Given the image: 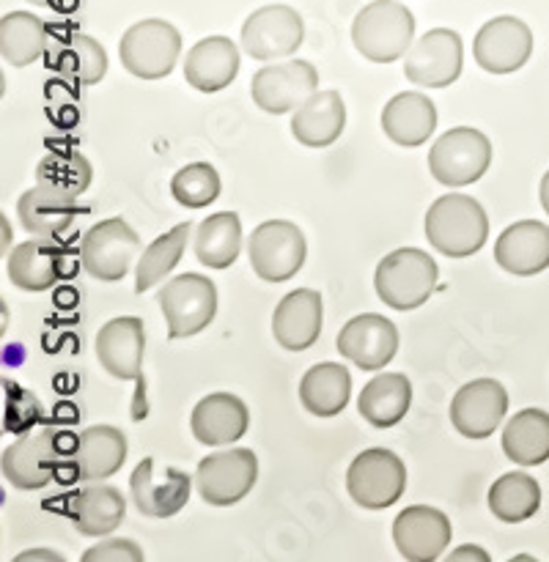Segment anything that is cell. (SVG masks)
<instances>
[{
	"label": "cell",
	"mask_w": 549,
	"mask_h": 562,
	"mask_svg": "<svg viewBox=\"0 0 549 562\" xmlns=\"http://www.w3.org/2000/svg\"><path fill=\"white\" fill-rule=\"evenodd\" d=\"M426 239L437 252L448 258H470L486 245L489 217L481 203L461 192L437 198L428 206Z\"/></svg>",
	"instance_id": "6da1fadb"
},
{
	"label": "cell",
	"mask_w": 549,
	"mask_h": 562,
	"mask_svg": "<svg viewBox=\"0 0 549 562\" xmlns=\"http://www.w3.org/2000/svg\"><path fill=\"white\" fill-rule=\"evenodd\" d=\"M415 38V16L399 0H373L357 11L351 22V42L362 58L373 64H393L404 58Z\"/></svg>",
	"instance_id": "7a4b0ae2"
},
{
	"label": "cell",
	"mask_w": 549,
	"mask_h": 562,
	"mask_svg": "<svg viewBox=\"0 0 549 562\" xmlns=\"http://www.w3.org/2000/svg\"><path fill=\"white\" fill-rule=\"evenodd\" d=\"M437 261L417 247H399L377 263L373 289L377 296L393 311H415L426 305L437 289Z\"/></svg>",
	"instance_id": "3957f363"
},
{
	"label": "cell",
	"mask_w": 549,
	"mask_h": 562,
	"mask_svg": "<svg viewBox=\"0 0 549 562\" xmlns=\"http://www.w3.org/2000/svg\"><path fill=\"white\" fill-rule=\"evenodd\" d=\"M159 311L168 324V338L181 340L203 333L217 313V285L206 274L187 272L168 280L157 294Z\"/></svg>",
	"instance_id": "277c9868"
},
{
	"label": "cell",
	"mask_w": 549,
	"mask_h": 562,
	"mask_svg": "<svg viewBox=\"0 0 549 562\" xmlns=\"http://www.w3.org/2000/svg\"><path fill=\"white\" fill-rule=\"evenodd\" d=\"M181 55V33L165 20H141L119 42L121 66L137 80H163Z\"/></svg>",
	"instance_id": "5b68a950"
},
{
	"label": "cell",
	"mask_w": 549,
	"mask_h": 562,
	"mask_svg": "<svg viewBox=\"0 0 549 562\" xmlns=\"http://www.w3.org/2000/svg\"><path fill=\"white\" fill-rule=\"evenodd\" d=\"M492 165V143L472 126H456L439 135L428 151V170L442 187L475 184Z\"/></svg>",
	"instance_id": "8992f818"
},
{
	"label": "cell",
	"mask_w": 549,
	"mask_h": 562,
	"mask_svg": "<svg viewBox=\"0 0 549 562\" xmlns=\"http://www.w3.org/2000/svg\"><path fill=\"white\" fill-rule=\"evenodd\" d=\"M346 492L360 508L384 510L406 492V467L393 450L368 448L346 470Z\"/></svg>",
	"instance_id": "52a82bcc"
},
{
	"label": "cell",
	"mask_w": 549,
	"mask_h": 562,
	"mask_svg": "<svg viewBox=\"0 0 549 562\" xmlns=\"http://www.w3.org/2000/svg\"><path fill=\"white\" fill-rule=\"evenodd\" d=\"M253 272L267 283H285L302 269L307 256V245L302 231L289 220H267L253 228L247 239Z\"/></svg>",
	"instance_id": "ba28073f"
},
{
	"label": "cell",
	"mask_w": 549,
	"mask_h": 562,
	"mask_svg": "<svg viewBox=\"0 0 549 562\" xmlns=\"http://www.w3.org/2000/svg\"><path fill=\"white\" fill-rule=\"evenodd\" d=\"M258 481V459L247 448L220 450L201 459L195 470V488L214 508H228L245 499Z\"/></svg>",
	"instance_id": "9c48e42d"
},
{
	"label": "cell",
	"mask_w": 549,
	"mask_h": 562,
	"mask_svg": "<svg viewBox=\"0 0 549 562\" xmlns=\"http://www.w3.org/2000/svg\"><path fill=\"white\" fill-rule=\"evenodd\" d=\"M141 250V239L121 217L102 220L80 241V263L91 278L115 283L130 274L132 261Z\"/></svg>",
	"instance_id": "30bf717a"
},
{
	"label": "cell",
	"mask_w": 549,
	"mask_h": 562,
	"mask_svg": "<svg viewBox=\"0 0 549 562\" xmlns=\"http://www.w3.org/2000/svg\"><path fill=\"white\" fill-rule=\"evenodd\" d=\"M464 66V44L450 27H432L404 55L406 80L421 88H448Z\"/></svg>",
	"instance_id": "8fae6325"
},
{
	"label": "cell",
	"mask_w": 549,
	"mask_h": 562,
	"mask_svg": "<svg viewBox=\"0 0 549 562\" xmlns=\"http://www.w3.org/2000/svg\"><path fill=\"white\" fill-rule=\"evenodd\" d=\"M318 91V71L307 60H283L269 64L253 75L250 97L264 113L285 115L294 113L302 102Z\"/></svg>",
	"instance_id": "7c38bea8"
},
{
	"label": "cell",
	"mask_w": 549,
	"mask_h": 562,
	"mask_svg": "<svg viewBox=\"0 0 549 562\" xmlns=\"http://www.w3.org/2000/svg\"><path fill=\"white\" fill-rule=\"evenodd\" d=\"M302 38H305L302 16L285 3L261 5L242 25V47L256 60L289 58L300 49Z\"/></svg>",
	"instance_id": "4fadbf2b"
},
{
	"label": "cell",
	"mask_w": 549,
	"mask_h": 562,
	"mask_svg": "<svg viewBox=\"0 0 549 562\" xmlns=\"http://www.w3.org/2000/svg\"><path fill=\"white\" fill-rule=\"evenodd\" d=\"M58 434L53 426L25 431L3 450V477L20 492H38L58 472Z\"/></svg>",
	"instance_id": "5bb4252c"
},
{
	"label": "cell",
	"mask_w": 549,
	"mask_h": 562,
	"mask_svg": "<svg viewBox=\"0 0 549 562\" xmlns=\"http://www.w3.org/2000/svg\"><path fill=\"white\" fill-rule=\"evenodd\" d=\"M130 494L135 508L148 519H170L190 503L192 481L176 467L157 470V461L143 459L130 475Z\"/></svg>",
	"instance_id": "9a60e30c"
},
{
	"label": "cell",
	"mask_w": 549,
	"mask_h": 562,
	"mask_svg": "<svg viewBox=\"0 0 549 562\" xmlns=\"http://www.w3.org/2000/svg\"><path fill=\"white\" fill-rule=\"evenodd\" d=\"M472 55L489 75H511L530 60L533 31L516 16H494L475 33Z\"/></svg>",
	"instance_id": "2e32d148"
},
{
	"label": "cell",
	"mask_w": 549,
	"mask_h": 562,
	"mask_svg": "<svg viewBox=\"0 0 549 562\" xmlns=\"http://www.w3.org/2000/svg\"><path fill=\"white\" fill-rule=\"evenodd\" d=\"M335 349L362 371H382L399 351V329L379 313H362L340 327Z\"/></svg>",
	"instance_id": "e0dca14e"
},
{
	"label": "cell",
	"mask_w": 549,
	"mask_h": 562,
	"mask_svg": "<svg viewBox=\"0 0 549 562\" xmlns=\"http://www.w3.org/2000/svg\"><path fill=\"white\" fill-rule=\"evenodd\" d=\"M450 519L428 505H410L393 521V543L406 562H434L450 547Z\"/></svg>",
	"instance_id": "ac0fdd59"
},
{
	"label": "cell",
	"mask_w": 549,
	"mask_h": 562,
	"mask_svg": "<svg viewBox=\"0 0 549 562\" xmlns=\"http://www.w3.org/2000/svg\"><path fill=\"white\" fill-rule=\"evenodd\" d=\"M508 412V393L494 379H475L450 401V426L467 439L492 437Z\"/></svg>",
	"instance_id": "d6986e66"
},
{
	"label": "cell",
	"mask_w": 549,
	"mask_h": 562,
	"mask_svg": "<svg viewBox=\"0 0 549 562\" xmlns=\"http://www.w3.org/2000/svg\"><path fill=\"white\" fill-rule=\"evenodd\" d=\"M97 360L119 382H141L146 329L137 316H121L104 324L97 333Z\"/></svg>",
	"instance_id": "ffe728a7"
},
{
	"label": "cell",
	"mask_w": 549,
	"mask_h": 562,
	"mask_svg": "<svg viewBox=\"0 0 549 562\" xmlns=\"http://www.w3.org/2000/svg\"><path fill=\"white\" fill-rule=\"evenodd\" d=\"M250 426V412L239 395L212 393L201 398L192 409L190 431L206 448H225L239 442Z\"/></svg>",
	"instance_id": "44dd1931"
},
{
	"label": "cell",
	"mask_w": 549,
	"mask_h": 562,
	"mask_svg": "<svg viewBox=\"0 0 549 562\" xmlns=\"http://www.w3.org/2000/svg\"><path fill=\"white\" fill-rule=\"evenodd\" d=\"M494 261L503 272L533 278L549 267V228L538 220L508 225L494 241Z\"/></svg>",
	"instance_id": "7402d4cb"
},
{
	"label": "cell",
	"mask_w": 549,
	"mask_h": 562,
	"mask_svg": "<svg viewBox=\"0 0 549 562\" xmlns=\"http://www.w3.org/2000/svg\"><path fill=\"white\" fill-rule=\"evenodd\" d=\"M16 217L27 234L42 236V239H60L77 217V195L38 181L36 187L20 195Z\"/></svg>",
	"instance_id": "603a6c76"
},
{
	"label": "cell",
	"mask_w": 549,
	"mask_h": 562,
	"mask_svg": "<svg viewBox=\"0 0 549 562\" xmlns=\"http://www.w3.org/2000/svg\"><path fill=\"white\" fill-rule=\"evenodd\" d=\"M324 305L322 294L313 289L289 291L278 302L272 316V335L285 351H305L322 335Z\"/></svg>",
	"instance_id": "cb8c5ba5"
},
{
	"label": "cell",
	"mask_w": 549,
	"mask_h": 562,
	"mask_svg": "<svg viewBox=\"0 0 549 562\" xmlns=\"http://www.w3.org/2000/svg\"><path fill=\"white\" fill-rule=\"evenodd\" d=\"M239 75V49L228 36H206L184 58V80L201 93H217Z\"/></svg>",
	"instance_id": "d4e9b609"
},
{
	"label": "cell",
	"mask_w": 549,
	"mask_h": 562,
	"mask_svg": "<svg viewBox=\"0 0 549 562\" xmlns=\"http://www.w3.org/2000/svg\"><path fill=\"white\" fill-rule=\"evenodd\" d=\"M5 274L11 285L27 294L53 289L66 274L64 250L58 245H49V239H42V236L22 241L5 258Z\"/></svg>",
	"instance_id": "484cf974"
},
{
	"label": "cell",
	"mask_w": 549,
	"mask_h": 562,
	"mask_svg": "<svg viewBox=\"0 0 549 562\" xmlns=\"http://www.w3.org/2000/svg\"><path fill=\"white\" fill-rule=\"evenodd\" d=\"M382 130L395 146H423L437 130V108L421 91H401L384 104Z\"/></svg>",
	"instance_id": "4316f807"
},
{
	"label": "cell",
	"mask_w": 549,
	"mask_h": 562,
	"mask_svg": "<svg viewBox=\"0 0 549 562\" xmlns=\"http://www.w3.org/2000/svg\"><path fill=\"white\" fill-rule=\"evenodd\" d=\"M346 130V104L338 91H316L291 115V135L307 148L333 146Z\"/></svg>",
	"instance_id": "83f0119b"
},
{
	"label": "cell",
	"mask_w": 549,
	"mask_h": 562,
	"mask_svg": "<svg viewBox=\"0 0 549 562\" xmlns=\"http://www.w3.org/2000/svg\"><path fill=\"white\" fill-rule=\"evenodd\" d=\"M126 437L115 426H91L75 442V475L80 481H104L126 461Z\"/></svg>",
	"instance_id": "f1b7e54d"
},
{
	"label": "cell",
	"mask_w": 549,
	"mask_h": 562,
	"mask_svg": "<svg viewBox=\"0 0 549 562\" xmlns=\"http://www.w3.org/2000/svg\"><path fill=\"white\" fill-rule=\"evenodd\" d=\"M412 406V382L404 373H379L362 387L357 412L373 428H393Z\"/></svg>",
	"instance_id": "f546056e"
},
{
	"label": "cell",
	"mask_w": 549,
	"mask_h": 562,
	"mask_svg": "<svg viewBox=\"0 0 549 562\" xmlns=\"http://www.w3.org/2000/svg\"><path fill=\"white\" fill-rule=\"evenodd\" d=\"M126 519V499L115 486H88L71 503V525L80 536H113Z\"/></svg>",
	"instance_id": "4dcf8cb0"
},
{
	"label": "cell",
	"mask_w": 549,
	"mask_h": 562,
	"mask_svg": "<svg viewBox=\"0 0 549 562\" xmlns=\"http://www.w3.org/2000/svg\"><path fill=\"white\" fill-rule=\"evenodd\" d=\"M351 395V376L340 362H318L302 376L300 404L313 417H335L346 409Z\"/></svg>",
	"instance_id": "1f68e13d"
},
{
	"label": "cell",
	"mask_w": 549,
	"mask_h": 562,
	"mask_svg": "<svg viewBox=\"0 0 549 562\" xmlns=\"http://www.w3.org/2000/svg\"><path fill=\"white\" fill-rule=\"evenodd\" d=\"M503 453L516 467H538L549 461V415L544 409H522L503 426Z\"/></svg>",
	"instance_id": "d6a6232c"
},
{
	"label": "cell",
	"mask_w": 549,
	"mask_h": 562,
	"mask_svg": "<svg viewBox=\"0 0 549 562\" xmlns=\"http://www.w3.org/2000/svg\"><path fill=\"white\" fill-rule=\"evenodd\" d=\"M192 250L206 269H228L242 250L239 214L220 212L203 220L192 236Z\"/></svg>",
	"instance_id": "836d02e7"
},
{
	"label": "cell",
	"mask_w": 549,
	"mask_h": 562,
	"mask_svg": "<svg viewBox=\"0 0 549 562\" xmlns=\"http://www.w3.org/2000/svg\"><path fill=\"white\" fill-rule=\"evenodd\" d=\"M541 508V486L527 472H508L489 488V510L505 525L533 519Z\"/></svg>",
	"instance_id": "e575fe53"
},
{
	"label": "cell",
	"mask_w": 549,
	"mask_h": 562,
	"mask_svg": "<svg viewBox=\"0 0 549 562\" xmlns=\"http://www.w3.org/2000/svg\"><path fill=\"white\" fill-rule=\"evenodd\" d=\"M47 49V25L31 11H11L0 20V55L9 66H31Z\"/></svg>",
	"instance_id": "d590c367"
},
{
	"label": "cell",
	"mask_w": 549,
	"mask_h": 562,
	"mask_svg": "<svg viewBox=\"0 0 549 562\" xmlns=\"http://www.w3.org/2000/svg\"><path fill=\"white\" fill-rule=\"evenodd\" d=\"M192 223H179L170 231H165L163 236L152 241V245L143 250L141 261L135 269V291L137 294H146L148 289L163 283L176 267H179L181 256L187 250V239H190Z\"/></svg>",
	"instance_id": "8d00e7d4"
},
{
	"label": "cell",
	"mask_w": 549,
	"mask_h": 562,
	"mask_svg": "<svg viewBox=\"0 0 549 562\" xmlns=\"http://www.w3.org/2000/svg\"><path fill=\"white\" fill-rule=\"evenodd\" d=\"M53 66L77 86H97L108 75V53L93 36L75 33Z\"/></svg>",
	"instance_id": "74e56055"
},
{
	"label": "cell",
	"mask_w": 549,
	"mask_h": 562,
	"mask_svg": "<svg viewBox=\"0 0 549 562\" xmlns=\"http://www.w3.org/2000/svg\"><path fill=\"white\" fill-rule=\"evenodd\" d=\"M220 176L209 162H190L170 179V195L184 209H203L217 201Z\"/></svg>",
	"instance_id": "f35d334b"
},
{
	"label": "cell",
	"mask_w": 549,
	"mask_h": 562,
	"mask_svg": "<svg viewBox=\"0 0 549 562\" xmlns=\"http://www.w3.org/2000/svg\"><path fill=\"white\" fill-rule=\"evenodd\" d=\"M91 165L77 151L47 154L36 170V179L42 184H53L58 190L71 192V195H82L91 187Z\"/></svg>",
	"instance_id": "ab89813d"
},
{
	"label": "cell",
	"mask_w": 549,
	"mask_h": 562,
	"mask_svg": "<svg viewBox=\"0 0 549 562\" xmlns=\"http://www.w3.org/2000/svg\"><path fill=\"white\" fill-rule=\"evenodd\" d=\"M82 562H143L146 554L137 547L135 541H126V538H108V541H99L97 547L86 549L82 552Z\"/></svg>",
	"instance_id": "60d3db41"
},
{
	"label": "cell",
	"mask_w": 549,
	"mask_h": 562,
	"mask_svg": "<svg viewBox=\"0 0 549 562\" xmlns=\"http://www.w3.org/2000/svg\"><path fill=\"white\" fill-rule=\"evenodd\" d=\"M38 420V401L20 390V401H5V431H27Z\"/></svg>",
	"instance_id": "b9f144b4"
},
{
	"label": "cell",
	"mask_w": 549,
	"mask_h": 562,
	"mask_svg": "<svg viewBox=\"0 0 549 562\" xmlns=\"http://www.w3.org/2000/svg\"><path fill=\"white\" fill-rule=\"evenodd\" d=\"M450 562H461V560H472V562H489L492 558L486 554V549L481 547H459L450 552Z\"/></svg>",
	"instance_id": "7bdbcfd3"
},
{
	"label": "cell",
	"mask_w": 549,
	"mask_h": 562,
	"mask_svg": "<svg viewBox=\"0 0 549 562\" xmlns=\"http://www.w3.org/2000/svg\"><path fill=\"white\" fill-rule=\"evenodd\" d=\"M33 560H47V562H64L66 558L60 552H53V549H27V552H20L14 562H33Z\"/></svg>",
	"instance_id": "ee69618b"
},
{
	"label": "cell",
	"mask_w": 549,
	"mask_h": 562,
	"mask_svg": "<svg viewBox=\"0 0 549 562\" xmlns=\"http://www.w3.org/2000/svg\"><path fill=\"white\" fill-rule=\"evenodd\" d=\"M538 195H541V206H544V212L549 214V170H547V173H544V179H541V190H538Z\"/></svg>",
	"instance_id": "f6af8a7d"
},
{
	"label": "cell",
	"mask_w": 549,
	"mask_h": 562,
	"mask_svg": "<svg viewBox=\"0 0 549 562\" xmlns=\"http://www.w3.org/2000/svg\"><path fill=\"white\" fill-rule=\"evenodd\" d=\"M27 3H36V5H53L55 0H27Z\"/></svg>",
	"instance_id": "bcb514c9"
}]
</instances>
